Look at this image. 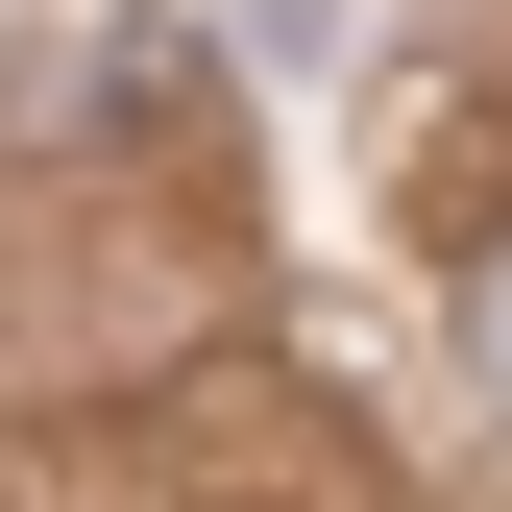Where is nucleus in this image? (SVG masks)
Wrapping results in <instances>:
<instances>
[{
  "label": "nucleus",
  "mask_w": 512,
  "mask_h": 512,
  "mask_svg": "<svg viewBox=\"0 0 512 512\" xmlns=\"http://www.w3.org/2000/svg\"><path fill=\"white\" fill-rule=\"evenodd\" d=\"M464 342H488V391H512V244H488V293H464Z\"/></svg>",
  "instance_id": "obj_1"
}]
</instances>
